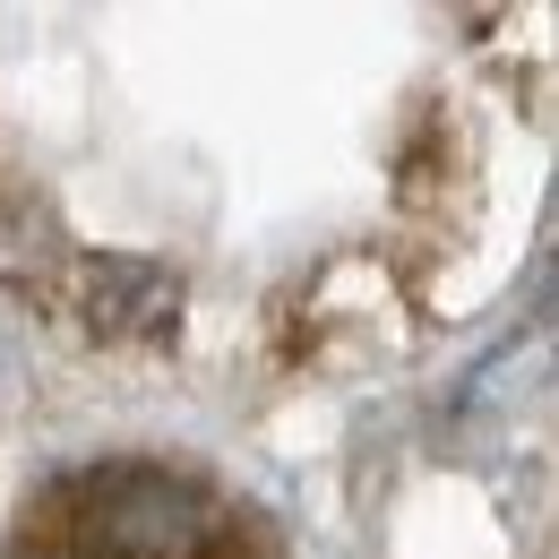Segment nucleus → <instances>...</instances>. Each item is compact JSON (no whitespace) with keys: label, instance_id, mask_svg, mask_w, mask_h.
Returning <instances> with one entry per match:
<instances>
[{"label":"nucleus","instance_id":"nucleus-1","mask_svg":"<svg viewBox=\"0 0 559 559\" xmlns=\"http://www.w3.org/2000/svg\"><path fill=\"white\" fill-rule=\"evenodd\" d=\"M61 534L95 559H181L207 534V490L164 465H86L78 483H61Z\"/></svg>","mask_w":559,"mask_h":559},{"label":"nucleus","instance_id":"nucleus-2","mask_svg":"<svg viewBox=\"0 0 559 559\" xmlns=\"http://www.w3.org/2000/svg\"><path fill=\"white\" fill-rule=\"evenodd\" d=\"M70 310L86 319V336H155L181 310V276L164 259H78Z\"/></svg>","mask_w":559,"mask_h":559},{"label":"nucleus","instance_id":"nucleus-3","mask_svg":"<svg viewBox=\"0 0 559 559\" xmlns=\"http://www.w3.org/2000/svg\"><path fill=\"white\" fill-rule=\"evenodd\" d=\"M61 259V233H52V215L35 207V199H17V207H0V276H44Z\"/></svg>","mask_w":559,"mask_h":559},{"label":"nucleus","instance_id":"nucleus-4","mask_svg":"<svg viewBox=\"0 0 559 559\" xmlns=\"http://www.w3.org/2000/svg\"><path fill=\"white\" fill-rule=\"evenodd\" d=\"M9 559H95V551H78V543H52V534H44V543H17Z\"/></svg>","mask_w":559,"mask_h":559}]
</instances>
